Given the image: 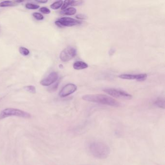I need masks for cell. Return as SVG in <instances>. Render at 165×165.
Instances as JSON below:
<instances>
[{
    "instance_id": "24",
    "label": "cell",
    "mask_w": 165,
    "mask_h": 165,
    "mask_svg": "<svg viewBox=\"0 0 165 165\" xmlns=\"http://www.w3.org/2000/svg\"><path fill=\"white\" fill-rule=\"evenodd\" d=\"M24 2L23 1H16V3H21V2Z\"/></svg>"
},
{
    "instance_id": "5",
    "label": "cell",
    "mask_w": 165,
    "mask_h": 165,
    "mask_svg": "<svg viewBox=\"0 0 165 165\" xmlns=\"http://www.w3.org/2000/svg\"><path fill=\"white\" fill-rule=\"evenodd\" d=\"M55 24L59 27H72L80 24L82 21L70 17H62L55 21Z\"/></svg>"
},
{
    "instance_id": "12",
    "label": "cell",
    "mask_w": 165,
    "mask_h": 165,
    "mask_svg": "<svg viewBox=\"0 0 165 165\" xmlns=\"http://www.w3.org/2000/svg\"><path fill=\"white\" fill-rule=\"evenodd\" d=\"M63 2H64L62 1H58L54 2L51 5V8L53 10L58 9L62 7Z\"/></svg>"
},
{
    "instance_id": "4",
    "label": "cell",
    "mask_w": 165,
    "mask_h": 165,
    "mask_svg": "<svg viewBox=\"0 0 165 165\" xmlns=\"http://www.w3.org/2000/svg\"><path fill=\"white\" fill-rule=\"evenodd\" d=\"M104 92L115 98L121 99L129 100L132 98V95L123 90L115 88H106L104 89Z\"/></svg>"
},
{
    "instance_id": "14",
    "label": "cell",
    "mask_w": 165,
    "mask_h": 165,
    "mask_svg": "<svg viewBox=\"0 0 165 165\" xmlns=\"http://www.w3.org/2000/svg\"><path fill=\"white\" fill-rule=\"evenodd\" d=\"M83 2L82 1H70L68 0V5L69 6H78L81 5Z\"/></svg>"
},
{
    "instance_id": "2",
    "label": "cell",
    "mask_w": 165,
    "mask_h": 165,
    "mask_svg": "<svg viewBox=\"0 0 165 165\" xmlns=\"http://www.w3.org/2000/svg\"><path fill=\"white\" fill-rule=\"evenodd\" d=\"M89 149L93 157L100 159H104L110 155V150L106 144L102 142L95 141L91 143Z\"/></svg>"
},
{
    "instance_id": "19",
    "label": "cell",
    "mask_w": 165,
    "mask_h": 165,
    "mask_svg": "<svg viewBox=\"0 0 165 165\" xmlns=\"http://www.w3.org/2000/svg\"><path fill=\"white\" fill-rule=\"evenodd\" d=\"M33 16L34 18L38 20H44V17L41 14L37 13V12L34 13L33 14Z\"/></svg>"
},
{
    "instance_id": "13",
    "label": "cell",
    "mask_w": 165,
    "mask_h": 165,
    "mask_svg": "<svg viewBox=\"0 0 165 165\" xmlns=\"http://www.w3.org/2000/svg\"><path fill=\"white\" fill-rule=\"evenodd\" d=\"M154 104L159 108H162L163 109L165 108V101L162 98H159L157 99L154 102Z\"/></svg>"
},
{
    "instance_id": "15",
    "label": "cell",
    "mask_w": 165,
    "mask_h": 165,
    "mask_svg": "<svg viewBox=\"0 0 165 165\" xmlns=\"http://www.w3.org/2000/svg\"><path fill=\"white\" fill-rule=\"evenodd\" d=\"M19 52L22 55L28 56L30 54V51L26 47H21L19 48Z\"/></svg>"
},
{
    "instance_id": "17",
    "label": "cell",
    "mask_w": 165,
    "mask_h": 165,
    "mask_svg": "<svg viewBox=\"0 0 165 165\" xmlns=\"http://www.w3.org/2000/svg\"><path fill=\"white\" fill-rule=\"evenodd\" d=\"M15 5V3L14 2L10 1H3L2 3H0V7H12Z\"/></svg>"
},
{
    "instance_id": "11",
    "label": "cell",
    "mask_w": 165,
    "mask_h": 165,
    "mask_svg": "<svg viewBox=\"0 0 165 165\" xmlns=\"http://www.w3.org/2000/svg\"><path fill=\"white\" fill-rule=\"evenodd\" d=\"M76 12H77V10L76 8L70 7L62 10V11L60 12V13L64 15L71 16V15H75L76 13Z\"/></svg>"
},
{
    "instance_id": "21",
    "label": "cell",
    "mask_w": 165,
    "mask_h": 165,
    "mask_svg": "<svg viewBox=\"0 0 165 165\" xmlns=\"http://www.w3.org/2000/svg\"><path fill=\"white\" fill-rule=\"evenodd\" d=\"M58 85H59V82H57L54 85L51 86L49 87V88H48V90L49 91V92H54L56 90H57L58 87Z\"/></svg>"
},
{
    "instance_id": "9",
    "label": "cell",
    "mask_w": 165,
    "mask_h": 165,
    "mask_svg": "<svg viewBox=\"0 0 165 165\" xmlns=\"http://www.w3.org/2000/svg\"><path fill=\"white\" fill-rule=\"evenodd\" d=\"M58 79V75L55 72H51L46 78L40 82V84L44 86H48L55 83Z\"/></svg>"
},
{
    "instance_id": "16",
    "label": "cell",
    "mask_w": 165,
    "mask_h": 165,
    "mask_svg": "<svg viewBox=\"0 0 165 165\" xmlns=\"http://www.w3.org/2000/svg\"><path fill=\"white\" fill-rule=\"evenodd\" d=\"M25 90H26L27 92H29L30 93H36V89L35 87L32 86V85H29V86H26L24 87Z\"/></svg>"
},
{
    "instance_id": "3",
    "label": "cell",
    "mask_w": 165,
    "mask_h": 165,
    "mask_svg": "<svg viewBox=\"0 0 165 165\" xmlns=\"http://www.w3.org/2000/svg\"><path fill=\"white\" fill-rule=\"evenodd\" d=\"M11 116H17L23 118H30L32 117L29 113L14 108H7L0 113V120Z\"/></svg>"
},
{
    "instance_id": "1",
    "label": "cell",
    "mask_w": 165,
    "mask_h": 165,
    "mask_svg": "<svg viewBox=\"0 0 165 165\" xmlns=\"http://www.w3.org/2000/svg\"><path fill=\"white\" fill-rule=\"evenodd\" d=\"M82 98L86 101L98 103L114 107H118L120 105L119 102L116 100L109 96L102 94L84 95L82 97Z\"/></svg>"
},
{
    "instance_id": "18",
    "label": "cell",
    "mask_w": 165,
    "mask_h": 165,
    "mask_svg": "<svg viewBox=\"0 0 165 165\" xmlns=\"http://www.w3.org/2000/svg\"><path fill=\"white\" fill-rule=\"evenodd\" d=\"M26 8L29 9H32V10H35L37 9L38 8L40 7L39 5H34V3H27L25 5Z\"/></svg>"
},
{
    "instance_id": "22",
    "label": "cell",
    "mask_w": 165,
    "mask_h": 165,
    "mask_svg": "<svg viewBox=\"0 0 165 165\" xmlns=\"http://www.w3.org/2000/svg\"><path fill=\"white\" fill-rule=\"evenodd\" d=\"M76 18L78 19V20H84L86 18V16H84V15H82V14H79V15H77L76 16Z\"/></svg>"
},
{
    "instance_id": "23",
    "label": "cell",
    "mask_w": 165,
    "mask_h": 165,
    "mask_svg": "<svg viewBox=\"0 0 165 165\" xmlns=\"http://www.w3.org/2000/svg\"><path fill=\"white\" fill-rule=\"evenodd\" d=\"M36 2H38V3H47V1H36Z\"/></svg>"
},
{
    "instance_id": "7",
    "label": "cell",
    "mask_w": 165,
    "mask_h": 165,
    "mask_svg": "<svg viewBox=\"0 0 165 165\" xmlns=\"http://www.w3.org/2000/svg\"><path fill=\"white\" fill-rule=\"evenodd\" d=\"M77 90V86L72 83L67 84L60 90L59 95L60 97H65L75 92Z\"/></svg>"
},
{
    "instance_id": "6",
    "label": "cell",
    "mask_w": 165,
    "mask_h": 165,
    "mask_svg": "<svg viewBox=\"0 0 165 165\" xmlns=\"http://www.w3.org/2000/svg\"><path fill=\"white\" fill-rule=\"evenodd\" d=\"M77 55V50L73 47H68L60 53V59L64 62H67L75 57Z\"/></svg>"
},
{
    "instance_id": "8",
    "label": "cell",
    "mask_w": 165,
    "mask_h": 165,
    "mask_svg": "<svg viewBox=\"0 0 165 165\" xmlns=\"http://www.w3.org/2000/svg\"><path fill=\"white\" fill-rule=\"evenodd\" d=\"M147 74H122L119 76V78L124 80H136L139 82H143L147 79Z\"/></svg>"
},
{
    "instance_id": "10",
    "label": "cell",
    "mask_w": 165,
    "mask_h": 165,
    "mask_svg": "<svg viewBox=\"0 0 165 165\" xmlns=\"http://www.w3.org/2000/svg\"><path fill=\"white\" fill-rule=\"evenodd\" d=\"M88 65L86 62L82 61H76L73 64V68L76 70H82L88 68Z\"/></svg>"
},
{
    "instance_id": "20",
    "label": "cell",
    "mask_w": 165,
    "mask_h": 165,
    "mask_svg": "<svg viewBox=\"0 0 165 165\" xmlns=\"http://www.w3.org/2000/svg\"><path fill=\"white\" fill-rule=\"evenodd\" d=\"M39 11L45 14H49L51 13V10L46 7H42L39 9Z\"/></svg>"
}]
</instances>
